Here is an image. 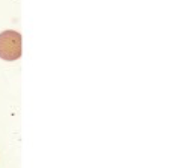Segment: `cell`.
Listing matches in <instances>:
<instances>
[{"mask_svg": "<svg viewBox=\"0 0 176 168\" xmlns=\"http://www.w3.org/2000/svg\"><path fill=\"white\" fill-rule=\"evenodd\" d=\"M22 35L12 30L0 33V58L14 61L22 57Z\"/></svg>", "mask_w": 176, "mask_h": 168, "instance_id": "obj_1", "label": "cell"}]
</instances>
